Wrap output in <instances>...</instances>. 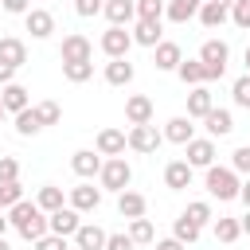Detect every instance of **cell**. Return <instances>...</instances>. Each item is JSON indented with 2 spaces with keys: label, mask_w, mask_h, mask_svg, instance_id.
Listing matches in <instances>:
<instances>
[{
  "label": "cell",
  "mask_w": 250,
  "mask_h": 250,
  "mask_svg": "<svg viewBox=\"0 0 250 250\" xmlns=\"http://www.w3.org/2000/svg\"><path fill=\"white\" fill-rule=\"evenodd\" d=\"M8 223L20 230V238H27V242H35V238H43L47 234V211H39V203L31 199H20V203H12L8 207Z\"/></svg>",
  "instance_id": "obj_1"
},
{
  "label": "cell",
  "mask_w": 250,
  "mask_h": 250,
  "mask_svg": "<svg viewBox=\"0 0 250 250\" xmlns=\"http://www.w3.org/2000/svg\"><path fill=\"white\" fill-rule=\"evenodd\" d=\"M203 184H207V195H211V199H219V203L238 199V188H242L238 172H234V168H219V164H207Z\"/></svg>",
  "instance_id": "obj_2"
},
{
  "label": "cell",
  "mask_w": 250,
  "mask_h": 250,
  "mask_svg": "<svg viewBox=\"0 0 250 250\" xmlns=\"http://www.w3.org/2000/svg\"><path fill=\"white\" fill-rule=\"evenodd\" d=\"M98 180H102V191H125L133 184V168L125 156H109V160H102Z\"/></svg>",
  "instance_id": "obj_3"
},
{
  "label": "cell",
  "mask_w": 250,
  "mask_h": 250,
  "mask_svg": "<svg viewBox=\"0 0 250 250\" xmlns=\"http://www.w3.org/2000/svg\"><path fill=\"white\" fill-rule=\"evenodd\" d=\"M227 59H230V47H227L223 39H207V43L199 47V62H203V74H207V82L223 78V70H227Z\"/></svg>",
  "instance_id": "obj_4"
},
{
  "label": "cell",
  "mask_w": 250,
  "mask_h": 250,
  "mask_svg": "<svg viewBox=\"0 0 250 250\" xmlns=\"http://www.w3.org/2000/svg\"><path fill=\"white\" fill-rule=\"evenodd\" d=\"M125 141H129V148H133V152H156V148H160V141H164V133L148 121V125H133V129L125 133Z\"/></svg>",
  "instance_id": "obj_5"
},
{
  "label": "cell",
  "mask_w": 250,
  "mask_h": 250,
  "mask_svg": "<svg viewBox=\"0 0 250 250\" xmlns=\"http://www.w3.org/2000/svg\"><path fill=\"white\" fill-rule=\"evenodd\" d=\"M109 59H129V47H133V35L117 23H109V31H102V43H98Z\"/></svg>",
  "instance_id": "obj_6"
},
{
  "label": "cell",
  "mask_w": 250,
  "mask_h": 250,
  "mask_svg": "<svg viewBox=\"0 0 250 250\" xmlns=\"http://www.w3.org/2000/svg\"><path fill=\"white\" fill-rule=\"evenodd\" d=\"M184 152H188L191 168H207V164H215V137H191L184 145Z\"/></svg>",
  "instance_id": "obj_7"
},
{
  "label": "cell",
  "mask_w": 250,
  "mask_h": 250,
  "mask_svg": "<svg viewBox=\"0 0 250 250\" xmlns=\"http://www.w3.org/2000/svg\"><path fill=\"white\" fill-rule=\"evenodd\" d=\"M66 203L82 215V211H98V203H102V188H94L90 180L86 184H78V188H70L66 191Z\"/></svg>",
  "instance_id": "obj_8"
},
{
  "label": "cell",
  "mask_w": 250,
  "mask_h": 250,
  "mask_svg": "<svg viewBox=\"0 0 250 250\" xmlns=\"http://www.w3.org/2000/svg\"><path fill=\"white\" fill-rule=\"evenodd\" d=\"M82 227V219H78V211L74 207H59V211H51L47 215V230L51 234H62V238H74V230Z\"/></svg>",
  "instance_id": "obj_9"
},
{
  "label": "cell",
  "mask_w": 250,
  "mask_h": 250,
  "mask_svg": "<svg viewBox=\"0 0 250 250\" xmlns=\"http://www.w3.org/2000/svg\"><path fill=\"white\" fill-rule=\"evenodd\" d=\"M23 23H27L31 39H51V31H55V16L47 8H27L23 12Z\"/></svg>",
  "instance_id": "obj_10"
},
{
  "label": "cell",
  "mask_w": 250,
  "mask_h": 250,
  "mask_svg": "<svg viewBox=\"0 0 250 250\" xmlns=\"http://www.w3.org/2000/svg\"><path fill=\"white\" fill-rule=\"evenodd\" d=\"M59 59L62 62H82V59H94V43L86 35H66L62 47H59Z\"/></svg>",
  "instance_id": "obj_11"
},
{
  "label": "cell",
  "mask_w": 250,
  "mask_h": 250,
  "mask_svg": "<svg viewBox=\"0 0 250 250\" xmlns=\"http://www.w3.org/2000/svg\"><path fill=\"white\" fill-rule=\"evenodd\" d=\"M94 148L102 152V156H125V148H129V141H125V133L121 129H98V141H94Z\"/></svg>",
  "instance_id": "obj_12"
},
{
  "label": "cell",
  "mask_w": 250,
  "mask_h": 250,
  "mask_svg": "<svg viewBox=\"0 0 250 250\" xmlns=\"http://www.w3.org/2000/svg\"><path fill=\"white\" fill-rule=\"evenodd\" d=\"M70 168H74V176L94 180V176L102 172V152H94V148H78V152L70 156Z\"/></svg>",
  "instance_id": "obj_13"
},
{
  "label": "cell",
  "mask_w": 250,
  "mask_h": 250,
  "mask_svg": "<svg viewBox=\"0 0 250 250\" xmlns=\"http://www.w3.org/2000/svg\"><path fill=\"white\" fill-rule=\"evenodd\" d=\"M145 211H148V199H145L141 191H129V188L117 191V215H121V219H141Z\"/></svg>",
  "instance_id": "obj_14"
},
{
  "label": "cell",
  "mask_w": 250,
  "mask_h": 250,
  "mask_svg": "<svg viewBox=\"0 0 250 250\" xmlns=\"http://www.w3.org/2000/svg\"><path fill=\"white\" fill-rule=\"evenodd\" d=\"M102 16L117 27H125L133 16H137V0H102Z\"/></svg>",
  "instance_id": "obj_15"
},
{
  "label": "cell",
  "mask_w": 250,
  "mask_h": 250,
  "mask_svg": "<svg viewBox=\"0 0 250 250\" xmlns=\"http://www.w3.org/2000/svg\"><path fill=\"white\" fill-rule=\"evenodd\" d=\"M125 117H129V125H148L152 121V98H145V94L125 98Z\"/></svg>",
  "instance_id": "obj_16"
},
{
  "label": "cell",
  "mask_w": 250,
  "mask_h": 250,
  "mask_svg": "<svg viewBox=\"0 0 250 250\" xmlns=\"http://www.w3.org/2000/svg\"><path fill=\"white\" fill-rule=\"evenodd\" d=\"M203 129H207V137H227V133L234 129V117H230V109H219V105H211V113H203Z\"/></svg>",
  "instance_id": "obj_17"
},
{
  "label": "cell",
  "mask_w": 250,
  "mask_h": 250,
  "mask_svg": "<svg viewBox=\"0 0 250 250\" xmlns=\"http://www.w3.org/2000/svg\"><path fill=\"white\" fill-rule=\"evenodd\" d=\"M74 246L78 250H105V230L98 223H82L74 230Z\"/></svg>",
  "instance_id": "obj_18"
},
{
  "label": "cell",
  "mask_w": 250,
  "mask_h": 250,
  "mask_svg": "<svg viewBox=\"0 0 250 250\" xmlns=\"http://www.w3.org/2000/svg\"><path fill=\"white\" fill-rule=\"evenodd\" d=\"M0 62H8V66H23L27 62V43L23 39H16V35H4L0 39Z\"/></svg>",
  "instance_id": "obj_19"
},
{
  "label": "cell",
  "mask_w": 250,
  "mask_h": 250,
  "mask_svg": "<svg viewBox=\"0 0 250 250\" xmlns=\"http://www.w3.org/2000/svg\"><path fill=\"white\" fill-rule=\"evenodd\" d=\"M156 55H152V62H156V70H176L180 66V43H172V39H160L156 47H152Z\"/></svg>",
  "instance_id": "obj_20"
},
{
  "label": "cell",
  "mask_w": 250,
  "mask_h": 250,
  "mask_svg": "<svg viewBox=\"0 0 250 250\" xmlns=\"http://www.w3.org/2000/svg\"><path fill=\"white\" fill-rule=\"evenodd\" d=\"M211 105H215V94L207 90V82L203 86H191V94H188V117L195 121V117L211 113Z\"/></svg>",
  "instance_id": "obj_21"
},
{
  "label": "cell",
  "mask_w": 250,
  "mask_h": 250,
  "mask_svg": "<svg viewBox=\"0 0 250 250\" xmlns=\"http://www.w3.org/2000/svg\"><path fill=\"white\" fill-rule=\"evenodd\" d=\"M191 184V164L188 160H172L168 168H164V188L168 191H184Z\"/></svg>",
  "instance_id": "obj_22"
},
{
  "label": "cell",
  "mask_w": 250,
  "mask_h": 250,
  "mask_svg": "<svg viewBox=\"0 0 250 250\" xmlns=\"http://www.w3.org/2000/svg\"><path fill=\"white\" fill-rule=\"evenodd\" d=\"M227 20H230V8H223V4H215V0H203V4H199V23H203L207 31L223 27Z\"/></svg>",
  "instance_id": "obj_23"
},
{
  "label": "cell",
  "mask_w": 250,
  "mask_h": 250,
  "mask_svg": "<svg viewBox=\"0 0 250 250\" xmlns=\"http://www.w3.org/2000/svg\"><path fill=\"white\" fill-rule=\"evenodd\" d=\"M0 105H4V113H20V109H27L31 102H27V90H23L20 82H8V86L0 90Z\"/></svg>",
  "instance_id": "obj_24"
},
{
  "label": "cell",
  "mask_w": 250,
  "mask_h": 250,
  "mask_svg": "<svg viewBox=\"0 0 250 250\" xmlns=\"http://www.w3.org/2000/svg\"><path fill=\"white\" fill-rule=\"evenodd\" d=\"M160 133H164V141H172V145H188V141L195 137V125H191V117H172Z\"/></svg>",
  "instance_id": "obj_25"
},
{
  "label": "cell",
  "mask_w": 250,
  "mask_h": 250,
  "mask_svg": "<svg viewBox=\"0 0 250 250\" xmlns=\"http://www.w3.org/2000/svg\"><path fill=\"white\" fill-rule=\"evenodd\" d=\"M199 4L203 0H164V16L172 23H188L191 16H199Z\"/></svg>",
  "instance_id": "obj_26"
},
{
  "label": "cell",
  "mask_w": 250,
  "mask_h": 250,
  "mask_svg": "<svg viewBox=\"0 0 250 250\" xmlns=\"http://www.w3.org/2000/svg\"><path fill=\"white\" fill-rule=\"evenodd\" d=\"M133 74H137V70H133L129 59H109V62H105V82H109V86H129Z\"/></svg>",
  "instance_id": "obj_27"
},
{
  "label": "cell",
  "mask_w": 250,
  "mask_h": 250,
  "mask_svg": "<svg viewBox=\"0 0 250 250\" xmlns=\"http://www.w3.org/2000/svg\"><path fill=\"white\" fill-rule=\"evenodd\" d=\"M129 35H133V43H141V47H156V43H160V20H137V27H133Z\"/></svg>",
  "instance_id": "obj_28"
},
{
  "label": "cell",
  "mask_w": 250,
  "mask_h": 250,
  "mask_svg": "<svg viewBox=\"0 0 250 250\" xmlns=\"http://www.w3.org/2000/svg\"><path fill=\"white\" fill-rule=\"evenodd\" d=\"M176 74H180V82H184V86H203V82H207V74H203V62H199V59H180Z\"/></svg>",
  "instance_id": "obj_29"
},
{
  "label": "cell",
  "mask_w": 250,
  "mask_h": 250,
  "mask_svg": "<svg viewBox=\"0 0 250 250\" xmlns=\"http://www.w3.org/2000/svg\"><path fill=\"white\" fill-rule=\"evenodd\" d=\"M35 203H39V211H59V207H66V195H62V188H55V184H43L39 188V195H35Z\"/></svg>",
  "instance_id": "obj_30"
},
{
  "label": "cell",
  "mask_w": 250,
  "mask_h": 250,
  "mask_svg": "<svg viewBox=\"0 0 250 250\" xmlns=\"http://www.w3.org/2000/svg\"><path fill=\"white\" fill-rule=\"evenodd\" d=\"M199 234H203V227H195L188 215H180L176 219V227H172V238H180L184 246H191V242H199Z\"/></svg>",
  "instance_id": "obj_31"
},
{
  "label": "cell",
  "mask_w": 250,
  "mask_h": 250,
  "mask_svg": "<svg viewBox=\"0 0 250 250\" xmlns=\"http://www.w3.org/2000/svg\"><path fill=\"white\" fill-rule=\"evenodd\" d=\"M180 215H188V219H191L195 227H207V223L215 219V215H211V203H207V199H191V203H188V207H184Z\"/></svg>",
  "instance_id": "obj_32"
},
{
  "label": "cell",
  "mask_w": 250,
  "mask_h": 250,
  "mask_svg": "<svg viewBox=\"0 0 250 250\" xmlns=\"http://www.w3.org/2000/svg\"><path fill=\"white\" fill-rule=\"evenodd\" d=\"M62 78H66V82H86V78H94V62H90V59H82V62H62Z\"/></svg>",
  "instance_id": "obj_33"
},
{
  "label": "cell",
  "mask_w": 250,
  "mask_h": 250,
  "mask_svg": "<svg viewBox=\"0 0 250 250\" xmlns=\"http://www.w3.org/2000/svg\"><path fill=\"white\" fill-rule=\"evenodd\" d=\"M39 129H43V125H39V117H35V109H31V105L16 113V133H20V137H35Z\"/></svg>",
  "instance_id": "obj_34"
},
{
  "label": "cell",
  "mask_w": 250,
  "mask_h": 250,
  "mask_svg": "<svg viewBox=\"0 0 250 250\" xmlns=\"http://www.w3.org/2000/svg\"><path fill=\"white\" fill-rule=\"evenodd\" d=\"M215 238H219V242H238V238H242L238 219H215Z\"/></svg>",
  "instance_id": "obj_35"
},
{
  "label": "cell",
  "mask_w": 250,
  "mask_h": 250,
  "mask_svg": "<svg viewBox=\"0 0 250 250\" xmlns=\"http://www.w3.org/2000/svg\"><path fill=\"white\" fill-rule=\"evenodd\" d=\"M31 109H35V117H39L43 129H47V125H59V117H62L59 102H39V105H31Z\"/></svg>",
  "instance_id": "obj_36"
},
{
  "label": "cell",
  "mask_w": 250,
  "mask_h": 250,
  "mask_svg": "<svg viewBox=\"0 0 250 250\" xmlns=\"http://www.w3.org/2000/svg\"><path fill=\"white\" fill-rule=\"evenodd\" d=\"M129 238H133V242H152L156 230H152V223L141 215V219H129Z\"/></svg>",
  "instance_id": "obj_37"
},
{
  "label": "cell",
  "mask_w": 250,
  "mask_h": 250,
  "mask_svg": "<svg viewBox=\"0 0 250 250\" xmlns=\"http://www.w3.org/2000/svg\"><path fill=\"white\" fill-rule=\"evenodd\" d=\"M230 98H234V105H238V109H250V74L234 78V86H230Z\"/></svg>",
  "instance_id": "obj_38"
},
{
  "label": "cell",
  "mask_w": 250,
  "mask_h": 250,
  "mask_svg": "<svg viewBox=\"0 0 250 250\" xmlns=\"http://www.w3.org/2000/svg\"><path fill=\"white\" fill-rule=\"evenodd\" d=\"M137 20H164V0H137Z\"/></svg>",
  "instance_id": "obj_39"
},
{
  "label": "cell",
  "mask_w": 250,
  "mask_h": 250,
  "mask_svg": "<svg viewBox=\"0 0 250 250\" xmlns=\"http://www.w3.org/2000/svg\"><path fill=\"white\" fill-rule=\"evenodd\" d=\"M23 199V188H20V180H12V184H0V211H8L12 203H20Z\"/></svg>",
  "instance_id": "obj_40"
},
{
  "label": "cell",
  "mask_w": 250,
  "mask_h": 250,
  "mask_svg": "<svg viewBox=\"0 0 250 250\" xmlns=\"http://www.w3.org/2000/svg\"><path fill=\"white\" fill-rule=\"evenodd\" d=\"M230 168H234L238 176H250V145H238V148L230 152Z\"/></svg>",
  "instance_id": "obj_41"
},
{
  "label": "cell",
  "mask_w": 250,
  "mask_h": 250,
  "mask_svg": "<svg viewBox=\"0 0 250 250\" xmlns=\"http://www.w3.org/2000/svg\"><path fill=\"white\" fill-rule=\"evenodd\" d=\"M230 20H234L242 31H250V0H234V4H230Z\"/></svg>",
  "instance_id": "obj_42"
},
{
  "label": "cell",
  "mask_w": 250,
  "mask_h": 250,
  "mask_svg": "<svg viewBox=\"0 0 250 250\" xmlns=\"http://www.w3.org/2000/svg\"><path fill=\"white\" fill-rule=\"evenodd\" d=\"M12 180H20V164L12 156H0V184H12Z\"/></svg>",
  "instance_id": "obj_43"
},
{
  "label": "cell",
  "mask_w": 250,
  "mask_h": 250,
  "mask_svg": "<svg viewBox=\"0 0 250 250\" xmlns=\"http://www.w3.org/2000/svg\"><path fill=\"white\" fill-rule=\"evenodd\" d=\"M35 250H66V238L62 234H43V238H35Z\"/></svg>",
  "instance_id": "obj_44"
},
{
  "label": "cell",
  "mask_w": 250,
  "mask_h": 250,
  "mask_svg": "<svg viewBox=\"0 0 250 250\" xmlns=\"http://www.w3.org/2000/svg\"><path fill=\"white\" fill-rule=\"evenodd\" d=\"M74 12H78L82 20H90V16L102 12V0H74Z\"/></svg>",
  "instance_id": "obj_45"
},
{
  "label": "cell",
  "mask_w": 250,
  "mask_h": 250,
  "mask_svg": "<svg viewBox=\"0 0 250 250\" xmlns=\"http://www.w3.org/2000/svg\"><path fill=\"white\" fill-rule=\"evenodd\" d=\"M137 242L129 234H105V250H133Z\"/></svg>",
  "instance_id": "obj_46"
},
{
  "label": "cell",
  "mask_w": 250,
  "mask_h": 250,
  "mask_svg": "<svg viewBox=\"0 0 250 250\" xmlns=\"http://www.w3.org/2000/svg\"><path fill=\"white\" fill-rule=\"evenodd\" d=\"M0 8H4L8 16H23V12L31 8V0H0Z\"/></svg>",
  "instance_id": "obj_47"
},
{
  "label": "cell",
  "mask_w": 250,
  "mask_h": 250,
  "mask_svg": "<svg viewBox=\"0 0 250 250\" xmlns=\"http://www.w3.org/2000/svg\"><path fill=\"white\" fill-rule=\"evenodd\" d=\"M156 250H188V246H184L180 238H160V242H156Z\"/></svg>",
  "instance_id": "obj_48"
},
{
  "label": "cell",
  "mask_w": 250,
  "mask_h": 250,
  "mask_svg": "<svg viewBox=\"0 0 250 250\" xmlns=\"http://www.w3.org/2000/svg\"><path fill=\"white\" fill-rule=\"evenodd\" d=\"M16 78V66H8V62H0V86H8Z\"/></svg>",
  "instance_id": "obj_49"
},
{
  "label": "cell",
  "mask_w": 250,
  "mask_h": 250,
  "mask_svg": "<svg viewBox=\"0 0 250 250\" xmlns=\"http://www.w3.org/2000/svg\"><path fill=\"white\" fill-rule=\"evenodd\" d=\"M238 227H242V234H246V238H250V207H246V215H242V219H238Z\"/></svg>",
  "instance_id": "obj_50"
},
{
  "label": "cell",
  "mask_w": 250,
  "mask_h": 250,
  "mask_svg": "<svg viewBox=\"0 0 250 250\" xmlns=\"http://www.w3.org/2000/svg\"><path fill=\"white\" fill-rule=\"evenodd\" d=\"M238 199H242V203H246V207H250V180H246V184H242V188H238Z\"/></svg>",
  "instance_id": "obj_51"
},
{
  "label": "cell",
  "mask_w": 250,
  "mask_h": 250,
  "mask_svg": "<svg viewBox=\"0 0 250 250\" xmlns=\"http://www.w3.org/2000/svg\"><path fill=\"white\" fill-rule=\"evenodd\" d=\"M8 227H12V223H8V215H4V211H0V234H4V230H8Z\"/></svg>",
  "instance_id": "obj_52"
},
{
  "label": "cell",
  "mask_w": 250,
  "mask_h": 250,
  "mask_svg": "<svg viewBox=\"0 0 250 250\" xmlns=\"http://www.w3.org/2000/svg\"><path fill=\"white\" fill-rule=\"evenodd\" d=\"M0 250H12V242H8V238H4V234H0Z\"/></svg>",
  "instance_id": "obj_53"
},
{
  "label": "cell",
  "mask_w": 250,
  "mask_h": 250,
  "mask_svg": "<svg viewBox=\"0 0 250 250\" xmlns=\"http://www.w3.org/2000/svg\"><path fill=\"white\" fill-rule=\"evenodd\" d=\"M215 4H223V8H230V4H234V0H215Z\"/></svg>",
  "instance_id": "obj_54"
},
{
  "label": "cell",
  "mask_w": 250,
  "mask_h": 250,
  "mask_svg": "<svg viewBox=\"0 0 250 250\" xmlns=\"http://www.w3.org/2000/svg\"><path fill=\"white\" fill-rule=\"evenodd\" d=\"M246 74H250V47H246Z\"/></svg>",
  "instance_id": "obj_55"
},
{
  "label": "cell",
  "mask_w": 250,
  "mask_h": 250,
  "mask_svg": "<svg viewBox=\"0 0 250 250\" xmlns=\"http://www.w3.org/2000/svg\"><path fill=\"white\" fill-rule=\"evenodd\" d=\"M0 121H4V105H0Z\"/></svg>",
  "instance_id": "obj_56"
}]
</instances>
